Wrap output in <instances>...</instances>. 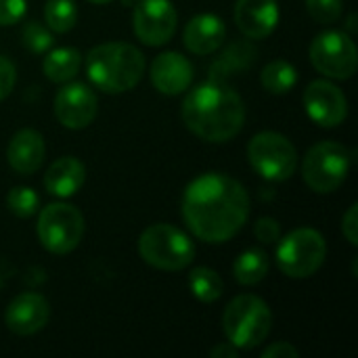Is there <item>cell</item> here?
<instances>
[{
  "mask_svg": "<svg viewBox=\"0 0 358 358\" xmlns=\"http://www.w3.org/2000/svg\"><path fill=\"white\" fill-rule=\"evenodd\" d=\"M21 44L34 55H42L52 46V34L42 23L29 21L21 31Z\"/></svg>",
  "mask_w": 358,
  "mask_h": 358,
  "instance_id": "obj_27",
  "label": "cell"
},
{
  "mask_svg": "<svg viewBox=\"0 0 358 358\" xmlns=\"http://www.w3.org/2000/svg\"><path fill=\"white\" fill-rule=\"evenodd\" d=\"M189 289L199 302L212 304L224 294V283L216 271L208 266H197L189 275Z\"/></svg>",
  "mask_w": 358,
  "mask_h": 358,
  "instance_id": "obj_24",
  "label": "cell"
},
{
  "mask_svg": "<svg viewBox=\"0 0 358 358\" xmlns=\"http://www.w3.org/2000/svg\"><path fill=\"white\" fill-rule=\"evenodd\" d=\"M277 266L285 277L308 279L327 258V243L315 229H298L277 241Z\"/></svg>",
  "mask_w": 358,
  "mask_h": 358,
  "instance_id": "obj_7",
  "label": "cell"
},
{
  "mask_svg": "<svg viewBox=\"0 0 358 358\" xmlns=\"http://www.w3.org/2000/svg\"><path fill=\"white\" fill-rule=\"evenodd\" d=\"M82 67V55L78 48L71 46H61L50 50L44 61H42V71L44 76L55 82V84H65L76 78V73Z\"/></svg>",
  "mask_w": 358,
  "mask_h": 358,
  "instance_id": "obj_21",
  "label": "cell"
},
{
  "mask_svg": "<svg viewBox=\"0 0 358 358\" xmlns=\"http://www.w3.org/2000/svg\"><path fill=\"white\" fill-rule=\"evenodd\" d=\"M86 180V168L80 159L76 157H59L57 162L50 164V168L44 174V189L52 197L67 199L76 195Z\"/></svg>",
  "mask_w": 358,
  "mask_h": 358,
  "instance_id": "obj_19",
  "label": "cell"
},
{
  "mask_svg": "<svg viewBox=\"0 0 358 358\" xmlns=\"http://www.w3.org/2000/svg\"><path fill=\"white\" fill-rule=\"evenodd\" d=\"M222 329L235 348L254 350L268 338L273 329V313L262 298L243 294L233 298L224 308Z\"/></svg>",
  "mask_w": 358,
  "mask_h": 358,
  "instance_id": "obj_4",
  "label": "cell"
},
{
  "mask_svg": "<svg viewBox=\"0 0 358 358\" xmlns=\"http://www.w3.org/2000/svg\"><path fill=\"white\" fill-rule=\"evenodd\" d=\"M250 195L229 174L208 172L191 180L182 195V218L191 233L206 243L233 239L250 218Z\"/></svg>",
  "mask_w": 358,
  "mask_h": 358,
  "instance_id": "obj_1",
  "label": "cell"
},
{
  "mask_svg": "<svg viewBox=\"0 0 358 358\" xmlns=\"http://www.w3.org/2000/svg\"><path fill=\"white\" fill-rule=\"evenodd\" d=\"M145 73V55L128 42H105L86 55V76L96 90L120 94L132 90Z\"/></svg>",
  "mask_w": 358,
  "mask_h": 358,
  "instance_id": "obj_3",
  "label": "cell"
},
{
  "mask_svg": "<svg viewBox=\"0 0 358 358\" xmlns=\"http://www.w3.org/2000/svg\"><path fill=\"white\" fill-rule=\"evenodd\" d=\"M178 15L170 0H141L132 15L136 38L147 46H164L176 31Z\"/></svg>",
  "mask_w": 358,
  "mask_h": 358,
  "instance_id": "obj_11",
  "label": "cell"
},
{
  "mask_svg": "<svg viewBox=\"0 0 358 358\" xmlns=\"http://www.w3.org/2000/svg\"><path fill=\"white\" fill-rule=\"evenodd\" d=\"M352 151L336 141H323L308 149L302 162L304 182L315 193H334L338 191L352 168Z\"/></svg>",
  "mask_w": 358,
  "mask_h": 358,
  "instance_id": "obj_6",
  "label": "cell"
},
{
  "mask_svg": "<svg viewBox=\"0 0 358 358\" xmlns=\"http://www.w3.org/2000/svg\"><path fill=\"white\" fill-rule=\"evenodd\" d=\"M99 99L94 90L82 82H65L55 96V115L61 126L69 130H82L96 117Z\"/></svg>",
  "mask_w": 358,
  "mask_h": 358,
  "instance_id": "obj_12",
  "label": "cell"
},
{
  "mask_svg": "<svg viewBox=\"0 0 358 358\" xmlns=\"http://www.w3.org/2000/svg\"><path fill=\"white\" fill-rule=\"evenodd\" d=\"M310 63L327 78L350 80L358 67L357 44L346 31H323L310 44Z\"/></svg>",
  "mask_w": 358,
  "mask_h": 358,
  "instance_id": "obj_10",
  "label": "cell"
},
{
  "mask_svg": "<svg viewBox=\"0 0 358 358\" xmlns=\"http://www.w3.org/2000/svg\"><path fill=\"white\" fill-rule=\"evenodd\" d=\"M235 23L241 34L250 40L268 38L279 25V2L277 0H237Z\"/></svg>",
  "mask_w": 358,
  "mask_h": 358,
  "instance_id": "obj_16",
  "label": "cell"
},
{
  "mask_svg": "<svg viewBox=\"0 0 358 358\" xmlns=\"http://www.w3.org/2000/svg\"><path fill=\"white\" fill-rule=\"evenodd\" d=\"M237 355H239V348H235L231 342L220 344V346L212 348V352H210V357L212 358H235Z\"/></svg>",
  "mask_w": 358,
  "mask_h": 358,
  "instance_id": "obj_34",
  "label": "cell"
},
{
  "mask_svg": "<svg viewBox=\"0 0 358 358\" xmlns=\"http://www.w3.org/2000/svg\"><path fill=\"white\" fill-rule=\"evenodd\" d=\"M88 2H92V4H107V2H111V0H88Z\"/></svg>",
  "mask_w": 358,
  "mask_h": 358,
  "instance_id": "obj_35",
  "label": "cell"
},
{
  "mask_svg": "<svg viewBox=\"0 0 358 358\" xmlns=\"http://www.w3.org/2000/svg\"><path fill=\"white\" fill-rule=\"evenodd\" d=\"M50 319V306L44 296L25 292L19 294L4 313V325L15 336H34L46 327Z\"/></svg>",
  "mask_w": 358,
  "mask_h": 358,
  "instance_id": "obj_14",
  "label": "cell"
},
{
  "mask_svg": "<svg viewBox=\"0 0 358 358\" xmlns=\"http://www.w3.org/2000/svg\"><path fill=\"white\" fill-rule=\"evenodd\" d=\"M138 254L149 266L174 273L193 262L195 245L180 229L168 222H157L147 227L138 237Z\"/></svg>",
  "mask_w": 358,
  "mask_h": 358,
  "instance_id": "obj_5",
  "label": "cell"
},
{
  "mask_svg": "<svg viewBox=\"0 0 358 358\" xmlns=\"http://www.w3.org/2000/svg\"><path fill=\"white\" fill-rule=\"evenodd\" d=\"M27 0H0V25H15L23 19Z\"/></svg>",
  "mask_w": 358,
  "mask_h": 358,
  "instance_id": "obj_30",
  "label": "cell"
},
{
  "mask_svg": "<svg viewBox=\"0 0 358 358\" xmlns=\"http://www.w3.org/2000/svg\"><path fill=\"white\" fill-rule=\"evenodd\" d=\"M262 358H300V352L287 342H277L262 352Z\"/></svg>",
  "mask_w": 358,
  "mask_h": 358,
  "instance_id": "obj_33",
  "label": "cell"
},
{
  "mask_svg": "<svg viewBox=\"0 0 358 358\" xmlns=\"http://www.w3.org/2000/svg\"><path fill=\"white\" fill-rule=\"evenodd\" d=\"M6 206L8 210L19 216V218H29L38 212L40 197L34 189L29 187H13L6 195Z\"/></svg>",
  "mask_w": 358,
  "mask_h": 358,
  "instance_id": "obj_26",
  "label": "cell"
},
{
  "mask_svg": "<svg viewBox=\"0 0 358 358\" xmlns=\"http://www.w3.org/2000/svg\"><path fill=\"white\" fill-rule=\"evenodd\" d=\"M227 38V25L218 15L203 13L193 17L185 27V46L193 55H212L224 44Z\"/></svg>",
  "mask_w": 358,
  "mask_h": 358,
  "instance_id": "obj_18",
  "label": "cell"
},
{
  "mask_svg": "<svg viewBox=\"0 0 358 358\" xmlns=\"http://www.w3.org/2000/svg\"><path fill=\"white\" fill-rule=\"evenodd\" d=\"M151 84L166 96L182 94L193 82L191 61L174 50L162 52L151 63Z\"/></svg>",
  "mask_w": 358,
  "mask_h": 358,
  "instance_id": "obj_15",
  "label": "cell"
},
{
  "mask_svg": "<svg viewBox=\"0 0 358 358\" xmlns=\"http://www.w3.org/2000/svg\"><path fill=\"white\" fill-rule=\"evenodd\" d=\"M260 82H262L264 90L271 94H287L298 82V71L292 63L277 59V61H271L264 65V69L260 73Z\"/></svg>",
  "mask_w": 358,
  "mask_h": 358,
  "instance_id": "obj_23",
  "label": "cell"
},
{
  "mask_svg": "<svg viewBox=\"0 0 358 358\" xmlns=\"http://www.w3.org/2000/svg\"><path fill=\"white\" fill-rule=\"evenodd\" d=\"M44 21L57 34H67L78 21V6L73 0H46Z\"/></svg>",
  "mask_w": 358,
  "mask_h": 358,
  "instance_id": "obj_25",
  "label": "cell"
},
{
  "mask_svg": "<svg viewBox=\"0 0 358 358\" xmlns=\"http://www.w3.org/2000/svg\"><path fill=\"white\" fill-rule=\"evenodd\" d=\"M342 233L350 241V245H358V203H352L342 218Z\"/></svg>",
  "mask_w": 358,
  "mask_h": 358,
  "instance_id": "obj_32",
  "label": "cell"
},
{
  "mask_svg": "<svg viewBox=\"0 0 358 358\" xmlns=\"http://www.w3.org/2000/svg\"><path fill=\"white\" fill-rule=\"evenodd\" d=\"M254 235L260 243L264 245H271V243H277L281 239V227L275 218H258L256 224H254Z\"/></svg>",
  "mask_w": 358,
  "mask_h": 358,
  "instance_id": "obj_29",
  "label": "cell"
},
{
  "mask_svg": "<svg viewBox=\"0 0 358 358\" xmlns=\"http://www.w3.org/2000/svg\"><path fill=\"white\" fill-rule=\"evenodd\" d=\"M46 155V147H44V138L40 132L25 128L13 134V138L8 141L6 147V162L8 166L19 172V174H34Z\"/></svg>",
  "mask_w": 358,
  "mask_h": 358,
  "instance_id": "obj_17",
  "label": "cell"
},
{
  "mask_svg": "<svg viewBox=\"0 0 358 358\" xmlns=\"http://www.w3.org/2000/svg\"><path fill=\"white\" fill-rule=\"evenodd\" d=\"M304 109L321 128H336L348 115L346 94L327 80H315L304 90Z\"/></svg>",
  "mask_w": 358,
  "mask_h": 358,
  "instance_id": "obj_13",
  "label": "cell"
},
{
  "mask_svg": "<svg viewBox=\"0 0 358 358\" xmlns=\"http://www.w3.org/2000/svg\"><path fill=\"white\" fill-rule=\"evenodd\" d=\"M15 82H17V69L15 65L0 55V101L6 99L13 88H15Z\"/></svg>",
  "mask_w": 358,
  "mask_h": 358,
  "instance_id": "obj_31",
  "label": "cell"
},
{
  "mask_svg": "<svg viewBox=\"0 0 358 358\" xmlns=\"http://www.w3.org/2000/svg\"><path fill=\"white\" fill-rule=\"evenodd\" d=\"M248 159L262 178L283 182L296 172L298 151L287 136L279 132H260L248 145Z\"/></svg>",
  "mask_w": 358,
  "mask_h": 358,
  "instance_id": "obj_8",
  "label": "cell"
},
{
  "mask_svg": "<svg viewBox=\"0 0 358 358\" xmlns=\"http://www.w3.org/2000/svg\"><path fill=\"white\" fill-rule=\"evenodd\" d=\"M306 10L317 23L329 25L342 17L344 0H306Z\"/></svg>",
  "mask_w": 358,
  "mask_h": 358,
  "instance_id": "obj_28",
  "label": "cell"
},
{
  "mask_svg": "<svg viewBox=\"0 0 358 358\" xmlns=\"http://www.w3.org/2000/svg\"><path fill=\"white\" fill-rule=\"evenodd\" d=\"M271 271V260L268 254L264 250L252 248L243 254L237 256L235 264H233V275L235 281L241 285H258L260 281H264V277Z\"/></svg>",
  "mask_w": 358,
  "mask_h": 358,
  "instance_id": "obj_22",
  "label": "cell"
},
{
  "mask_svg": "<svg viewBox=\"0 0 358 358\" xmlns=\"http://www.w3.org/2000/svg\"><path fill=\"white\" fill-rule=\"evenodd\" d=\"M36 233L44 250L65 256L73 252L84 237V216L76 206L50 203L40 212Z\"/></svg>",
  "mask_w": 358,
  "mask_h": 358,
  "instance_id": "obj_9",
  "label": "cell"
},
{
  "mask_svg": "<svg viewBox=\"0 0 358 358\" xmlns=\"http://www.w3.org/2000/svg\"><path fill=\"white\" fill-rule=\"evenodd\" d=\"M182 122L201 141L227 143L243 128L245 103L233 88L220 82H208L185 96Z\"/></svg>",
  "mask_w": 358,
  "mask_h": 358,
  "instance_id": "obj_2",
  "label": "cell"
},
{
  "mask_svg": "<svg viewBox=\"0 0 358 358\" xmlns=\"http://www.w3.org/2000/svg\"><path fill=\"white\" fill-rule=\"evenodd\" d=\"M256 57V48L250 42H233L227 46V50L214 61L210 69V82H220L224 84L229 78L243 73L250 69L252 61Z\"/></svg>",
  "mask_w": 358,
  "mask_h": 358,
  "instance_id": "obj_20",
  "label": "cell"
}]
</instances>
